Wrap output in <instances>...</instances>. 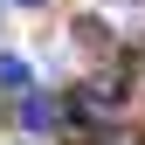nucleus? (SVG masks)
Here are the masks:
<instances>
[{
  "mask_svg": "<svg viewBox=\"0 0 145 145\" xmlns=\"http://www.w3.org/2000/svg\"><path fill=\"white\" fill-rule=\"evenodd\" d=\"M21 124H28L35 138L56 131V124H62V104H56V97H28V104H21Z\"/></svg>",
  "mask_w": 145,
  "mask_h": 145,
  "instance_id": "1",
  "label": "nucleus"
},
{
  "mask_svg": "<svg viewBox=\"0 0 145 145\" xmlns=\"http://www.w3.org/2000/svg\"><path fill=\"white\" fill-rule=\"evenodd\" d=\"M0 90H28V62L21 56H0Z\"/></svg>",
  "mask_w": 145,
  "mask_h": 145,
  "instance_id": "2",
  "label": "nucleus"
},
{
  "mask_svg": "<svg viewBox=\"0 0 145 145\" xmlns=\"http://www.w3.org/2000/svg\"><path fill=\"white\" fill-rule=\"evenodd\" d=\"M14 7H42V0H14Z\"/></svg>",
  "mask_w": 145,
  "mask_h": 145,
  "instance_id": "3",
  "label": "nucleus"
}]
</instances>
